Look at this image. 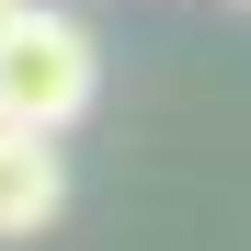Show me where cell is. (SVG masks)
<instances>
[{
  "label": "cell",
  "mask_w": 251,
  "mask_h": 251,
  "mask_svg": "<svg viewBox=\"0 0 251 251\" xmlns=\"http://www.w3.org/2000/svg\"><path fill=\"white\" fill-rule=\"evenodd\" d=\"M103 92V46L80 12H12L0 23V126H34V137H69Z\"/></svg>",
  "instance_id": "1"
},
{
  "label": "cell",
  "mask_w": 251,
  "mask_h": 251,
  "mask_svg": "<svg viewBox=\"0 0 251 251\" xmlns=\"http://www.w3.org/2000/svg\"><path fill=\"white\" fill-rule=\"evenodd\" d=\"M69 217V160L34 126H0V240H46Z\"/></svg>",
  "instance_id": "2"
},
{
  "label": "cell",
  "mask_w": 251,
  "mask_h": 251,
  "mask_svg": "<svg viewBox=\"0 0 251 251\" xmlns=\"http://www.w3.org/2000/svg\"><path fill=\"white\" fill-rule=\"evenodd\" d=\"M12 12H34V0H0V23H12Z\"/></svg>",
  "instance_id": "3"
}]
</instances>
